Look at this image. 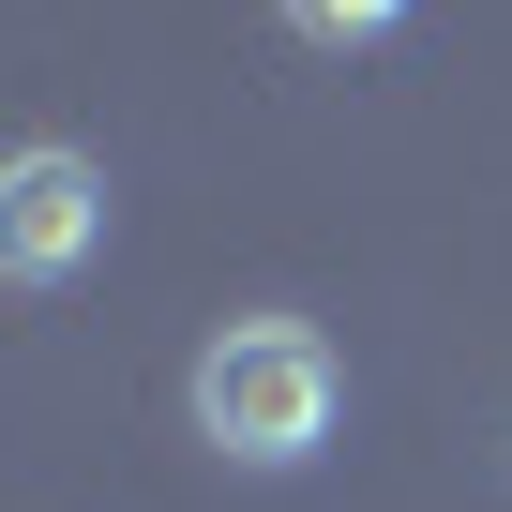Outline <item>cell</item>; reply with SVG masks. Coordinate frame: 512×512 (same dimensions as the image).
<instances>
[{
    "label": "cell",
    "mask_w": 512,
    "mask_h": 512,
    "mask_svg": "<svg viewBox=\"0 0 512 512\" xmlns=\"http://www.w3.org/2000/svg\"><path fill=\"white\" fill-rule=\"evenodd\" d=\"M196 437L226 467H302L332 437V347L302 317H226L196 347Z\"/></svg>",
    "instance_id": "6da1fadb"
},
{
    "label": "cell",
    "mask_w": 512,
    "mask_h": 512,
    "mask_svg": "<svg viewBox=\"0 0 512 512\" xmlns=\"http://www.w3.org/2000/svg\"><path fill=\"white\" fill-rule=\"evenodd\" d=\"M106 241V166L91 151H0V287H61Z\"/></svg>",
    "instance_id": "7a4b0ae2"
},
{
    "label": "cell",
    "mask_w": 512,
    "mask_h": 512,
    "mask_svg": "<svg viewBox=\"0 0 512 512\" xmlns=\"http://www.w3.org/2000/svg\"><path fill=\"white\" fill-rule=\"evenodd\" d=\"M392 16H407V0H287V31H302V46H377Z\"/></svg>",
    "instance_id": "3957f363"
}]
</instances>
